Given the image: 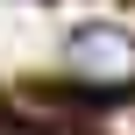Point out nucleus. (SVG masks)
Returning a JSON list of instances; mask_svg holds the SVG:
<instances>
[{
  "label": "nucleus",
  "mask_w": 135,
  "mask_h": 135,
  "mask_svg": "<svg viewBox=\"0 0 135 135\" xmlns=\"http://www.w3.org/2000/svg\"><path fill=\"white\" fill-rule=\"evenodd\" d=\"M64 71L78 85H135V36L114 21H93L64 43Z\"/></svg>",
  "instance_id": "f257e3e1"
}]
</instances>
